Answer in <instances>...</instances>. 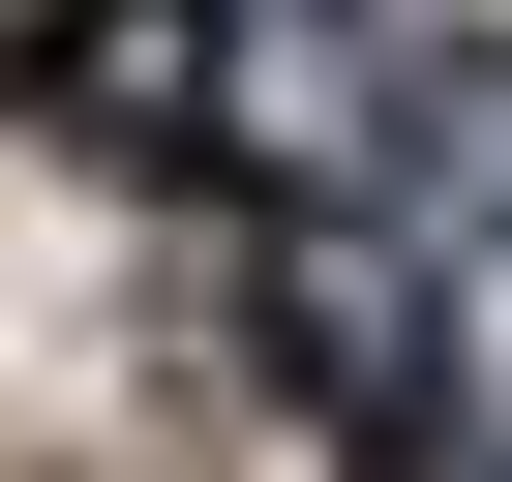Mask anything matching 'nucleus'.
I'll return each instance as SVG.
<instances>
[{"mask_svg":"<svg viewBox=\"0 0 512 482\" xmlns=\"http://www.w3.org/2000/svg\"><path fill=\"white\" fill-rule=\"evenodd\" d=\"M61 121H121V151H241V31H211V0H91V31H61Z\"/></svg>","mask_w":512,"mask_h":482,"instance_id":"f257e3e1","label":"nucleus"},{"mask_svg":"<svg viewBox=\"0 0 512 482\" xmlns=\"http://www.w3.org/2000/svg\"><path fill=\"white\" fill-rule=\"evenodd\" d=\"M61 31H91V0H0V121H61Z\"/></svg>","mask_w":512,"mask_h":482,"instance_id":"f03ea898","label":"nucleus"},{"mask_svg":"<svg viewBox=\"0 0 512 482\" xmlns=\"http://www.w3.org/2000/svg\"><path fill=\"white\" fill-rule=\"evenodd\" d=\"M332 31H392V0H332Z\"/></svg>","mask_w":512,"mask_h":482,"instance_id":"7ed1b4c3","label":"nucleus"}]
</instances>
